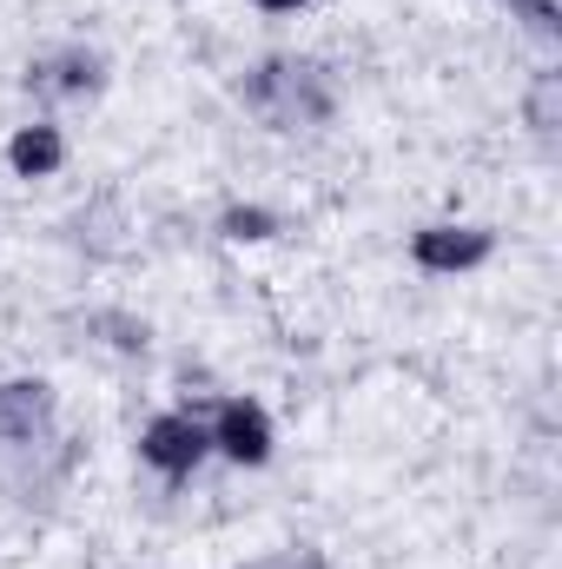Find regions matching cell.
Returning <instances> with one entry per match:
<instances>
[{"instance_id":"9","label":"cell","mask_w":562,"mask_h":569,"mask_svg":"<svg viewBox=\"0 0 562 569\" xmlns=\"http://www.w3.org/2000/svg\"><path fill=\"white\" fill-rule=\"evenodd\" d=\"M245 569H324V557L318 550H272V557H259V563Z\"/></svg>"},{"instance_id":"1","label":"cell","mask_w":562,"mask_h":569,"mask_svg":"<svg viewBox=\"0 0 562 569\" xmlns=\"http://www.w3.org/2000/svg\"><path fill=\"white\" fill-rule=\"evenodd\" d=\"M245 107L279 127V133H298V127H318L338 100H331V80L318 60H298V53H272L259 60V73L245 80Z\"/></svg>"},{"instance_id":"8","label":"cell","mask_w":562,"mask_h":569,"mask_svg":"<svg viewBox=\"0 0 562 569\" xmlns=\"http://www.w3.org/2000/svg\"><path fill=\"white\" fill-rule=\"evenodd\" d=\"M212 232H219L225 246H239V252H259V246L284 239V212L279 206H265V199H232V206L219 212Z\"/></svg>"},{"instance_id":"7","label":"cell","mask_w":562,"mask_h":569,"mask_svg":"<svg viewBox=\"0 0 562 569\" xmlns=\"http://www.w3.org/2000/svg\"><path fill=\"white\" fill-rule=\"evenodd\" d=\"M0 159H7V172H13L20 186H47V179H60V172H67L73 140H67V127H60L53 113H33V120H20V127L7 133Z\"/></svg>"},{"instance_id":"5","label":"cell","mask_w":562,"mask_h":569,"mask_svg":"<svg viewBox=\"0 0 562 569\" xmlns=\"http://www.w3.org/2000/svg\"><path fill=\"white\" fill-rule=\"evenodd\" d=\"M205 430H212V457H225L232 470H265L279 457V425H272V411L252 391L219 398L205 411Z\"/></svg>"},{"instance_id":"10","label":"cell","mask_w":562,"mask_h":569,"mask_svg":"<svg viewBox=\"0 0 562 569\" xmlns=\"http://www.w3.org/2000/svg\"><path fill=\"white\" fill-rule=\"evenodd\" d=\"M259 13H272V20H284V13H311L318 0H252Z\"/></svg>"},{"instance_id":"6","label":"cell","mask_w":562,"mask_h":569,"mask_svg":"<svg viewBox=\"0 0 562 569\" xmlns=\"http://www.w3.org/2000/svg\"><path fill=\"white\" fill-rule=\"evenodd\" d=\"M60 418V391H53V378H40V371H13V378H0V450H27V443H40L47 430Z\"/></svg>"},{"instance_id":"2","label":"cell","mask_w":562,"mask_h":569,"mask_svg":"<svg viewBox=\"0 0 562 569\" xmlns=\"http://www.w3.org/2000/svg\"><path fill=\"white\" fill-rule=\"evenodd\" d=\"M133 450H140V463L152 477H165V483H179V477H192V470H205L212 463V430H205V411H185V405H172V411H152L133 437Z\"/></svg>"},{"instance_id":"4","label":"cell","mask_w":562,"mask_h":569,"mask_svg":"<svg viewBox=\"0 0 562 569\" xmlns=\"http://www.w3.org/2000/svg\"><path fill=\"white\" fill-rule=\"evenodd\" d=\"M496 259V226L483 219H430L411 232V266L430 279H470Z\"/></svg>"},{"instance_id":"3","label":"cell","mask_w":562,"mask_h":569,"mask_svg":"<svg viewBox=\"0 0 562 569\" xmlns=\"http://www.w3.org/2000/svg\"><path fill=\"white\" fill-rule=\"evenodd\" d=\"M107 87H113V67L87 40H67V47L27 60V93H40L47 107H93Z\"/></svg>"}]
</instances>
